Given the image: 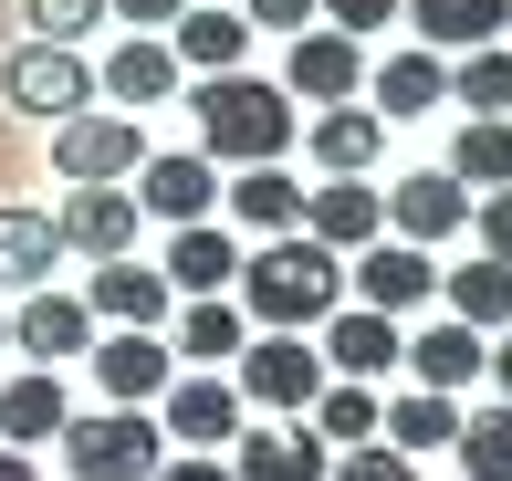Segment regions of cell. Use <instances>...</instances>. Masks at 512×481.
<instances>
[{
	"label": "cell",
	"mask_w": 512,
	"mask_h": 481,
	"mask_svg": "<svg viewBox=\"0 0 512 481\" xmlns=\"http://www.w3.org/2000/svg\"><path fill=\"white\" fill-rule=\"evenodd\" d=\"M314 11L335 21L345 42H356V32H387V21H398V0H314Z\"/></svg>",
	"instance_id": "38"
},
{
	"label": "cell",
	"mask_w": 512,
	"mask_h": 481,
	"mask_svg": "<svg viewBox=\"0 0 512 481\" xmlns=\"http://www.w3.org/2000/svg\"><path fill=\"white\" fill-rule=\"evenodd\" d=\"M439 293H450V325H471V335H512V262L471 251L460 272H439Z\"/></svg>",
	"instance_id": "19"
},
{
	"label": "cell",
	"mask_w": 512,
	"mask_h": 481,
	"mask_svg": "<svg viewBox=\"0 0 512 481\" xmlns=\"http://www.w3.org/2000/svg\"><path fill=\"white\" fill-rule=\"evenodd\" d=\"M84 366L105 377V398H115V408H147L157 387H168V346H157V335H105Z\"/></svg>",
	"instance_id": "24"
},
{
	"label": "cell",
	"mask_w": 512,
	"mask_h": 481,
	"mask_svg": "<svg viewBox=\"0 0 512 481\" xmlns=\"http://www.w3.org/2000/svg\"><path fill=\"white\" fill-rule=\"evenodd\" d=\"M0 481H42V471H32V450H0Z\"/></svg>",
	"instance_id": "44"
},
{
	"label": "cell",
	"mask_w": 512,
	"mask_h": 481,
	"mask_svg": "<svg viewBox=\"0 0 512 481\" xmlns=\"http://www.w3.org/2000/svg\"><path fill=\"white\" fill-rule=\"evenodd\" d=\"M304 241H314V251H366V241H387V199L366 189V178H324V189L304 199Z\"/></svg>",
	"instance_id": "11"
},
{
	"label": "cell",
	"mask_w": 512,
	"mask_h": 481,
	"mask_svg": "<svg viewBox=\"0 0 512 481\" xmlns=\"http://www.w3.org/2000/svg\"><path fill=\"white\" fill-rule=\"evenodd\" d=\"M220 199L241 210V231H262V241H293V231H304V189H293L283 168H241Z\"/></svg>",
	"instance_id": "27"
},
{
	"label": "cell",
	"mask_w": 512,
	"mask_h": 481,
	"mask_svg": "<svg viewBox=\"0 0 512 481\" xmlns=\"http://www.w3.org/2000/svg\"><path fill=\"white\" fill-rule=\"evenodd\" d=\"M53 262H63V231H53V210H0V283H53Z\"/></svg>",
	"instance_id": "28"
},
{
	"label": "cell",
	"mask_w": 512,
	"mask_h": 481,
	"mask_svg": "<svg viewBox=\"0 0 512 481\" xmlns=\"http://www.w3.org/2000/svg\"><path fill=\"white\" fill-rule=\"evenodd\" d=\"M377 440L398 450V461H408V450H450V440H460V398H429V387H408V398L377 419Z\"/></svg>",
	"instance_id": "30"
},
{
	"label": "cell",
	"mask_w": 512,
	"mask_h": 481,
	"mask_svg": "<svg viewBox=\"0 0 512 481\" xmlns=\"http://www.w3.org/2000/svg\"><path fill=\"white\" fill-rule=\"evenodd\" d=\"M157 481H230V461H199L189 450V461H157Z\"/></svg>",
	"instance_id": "42"
},
{
	"label": "cell",
	"mask_w": 512,
	"mask_h": 481,
	"mask_svg": "<svg viewBox=\"0 0 512 481\" xmlns=\"http://www.w3.org/2000/svg\"><path fill=\"white\" fill-rule=\"evenodd\" d=\"M157 272H168V293L189 283L199 304H220V283H241V241L199 220V231H178V241H168V262H157Z\"/></svg>",
	"instance_id": "25"
},
{
	"label": "cell",
	"mask_w": 512,
	"mask_h": 481,
	"mask_svg": "<svg viewBox=\"0 0 512 481\" xmlns=\"http://www.w3.org/2000/svg\"><path fill=\"white\" fill-rule=\"evenodd\" d=\"M450 95L471 105V116H512V42H481V53L450 63Z\"/></svg>",
	"instance_id": "32"
},
{
	"label": "cell",
	"mask_w": 512,
	"mask_h": 481,
	"mask_svg": "<svg viewBox=\"0 0 512 481\" xmlns=\"http://www.w3.org/2000/svg\"><path fill=\"white\" fill-rule=\"evenodd\" d=\"M324 366H345V387H366V377H387V366H408V335L387 325V314H324Z\"/></svg>",
	"instance_id": "17"
},
{
	"label": "cell",
	"mask_w": 512,
	"mask_h": 481,
	"mask_svg": "<svg viewBox=\"0 0 512 481\" xmlns=\"http://www.w3.org/2000/svg\"><path fill=\"white\" fill-rule=\"evenodd\" d=\"M241 42H251V21H241V11H178L168 53H178V63H199V84H209V74H241Z\"/></svg>",
	"instance_id": "29"
},
{
	"label": "cell",
	"mask_w": 512,
	"mask_h": 481,
	"mask_svg": "<svg viewBox=\"0 0 512 481\" xmlns=\"http://www.w3.org/2000/svg\"><path fill=\"white\" fill-rule=\"evenodd\" d=\"M53 168L74 189H115V178L147 168V126L136 116H74V126H53Z\"/></svg>",
	"instance_id": "5"
},
{
	"label": "cell",
	"mask_w": 512,
	"mask_h": 481,
	"mask_svg": "<svg viewBox=\"0 0 512 481\" xmlns=\"http://www.w3.org/2000/svg\"><path fill=\"white\" fill-rule=\"evenodd\" d=\"M418 21V53H481L512 32V0H398Z\"/></svg>",
	"instance_id": "15"
},
{
	"label": "cell",
	"mask_w": 512,
	"mask_h": 481,
	"mask_svg": "<svg viewBox=\"0 0 512 481\" xmlns=\"http://www.w3.org/2000/svg\"><path fill=\"white\" fill-rule=\"evenodd\" d=\"M356 84H366V42H345V32H304V42H293V84H283V95L345 105Z\"/></svg>",
	"instance_id": "21"
},
{
	"label": "cell",
	"mask_w": 512,
	"mask_h": 481,
	"mask_svg": "<svg viewBox=\"0 0 512 481\" xmlns=\"http://www.w3.org/2000/svg\"><path fill=\"white\" fill-rule=\"evenodd\" d=\"M95 95H115L126 116H147V105H168V95H178V53H168V42H147V32H126V42L105 53Z\"/></svg>",
	"instance_id": "16"
},
{
	"label": "cell",
	"mask_w": 512,
	"mask_h": 481,
	"mask_svg": "<svg viewBox=\"0 0 512 481\" xmlns=\"http://www.w3.org/2000/svg\"><path fill=\"white\" fill-rule=\"evenodd\" d=\"M471 231H481V251H492V262H512V189L471 199Z\"/></svg>",
	"instance_id": "37"
},
{
	"label": "cell",
	"mask_w": 512,
	"mask_h": 481,
	"mask_svg": "<svg viewBox=\"0 0 512 481\" xmlns=\"http://www.w3.org/2000/svg\"><path fill=\"white\" fill-rule=\"evenodd\" d=\"M335 481H418V471L398 461V450H345V461H335Z\"/></svg>",
	"instance_id": "40"
},
{
	"label": "cell",
	"mask_w": 512,
	"mask_h": 481,
	"mask_svg": "<svg viewBox=\"0 0 512 481\" xmlns=\"http://www.w3.org/2000/svg\"><path fill=\"white\" fill-rule=\"evenodd\" d=\"M189 116H199V157L209 168H283V147L304 136L293 95L262 84V74H209L189 95Z\"/></svg>",
	"instance_id": "1"
},
{
	"label": "cell",
	"mask_w": 512,
	"mask_h": 481,
	"mask_svg": "<svg viewBox=\"0 0 512 481\" xmlns=\"http://www.w3.org/2000/svg\"><path fill=\"white\" fill-rule=\"evenodd\" d=\"M74 429V398H63V377H42V366H21L11 387H0V440L11 450H42Z\"/></svg>",
	"instance_id": "18"
},
{
	"label": "cell",
	"mask_w": 512,
	"mask_h": 481,
	"mask_svg": "<svg viewBox=\"0 0 512 481\" xmlns=\"http://www.w3.org/2000/svg\"><path fill=\"white\" fill-rule=\"evenodd\" d=\"M230 481H324V440L314 429H241Z\"/></svg>",
	"instance_id": "26"
},
{
	"label": "cell",
	"mask_w": 512,
	"mask_h": 481,
	"mask_svg": "<svg viewBox=\"0 0 512 481\" xmlns=\"http://www.w3.org/2000/svg\"><path fill=\"white\" fill-rule=\"evenodd\" d=\"M304 147H314L324 178H366V168H377V147H387V126L366 116V105H324V116L304 126Z\"/></svg>",
	"instance_id": "23"
},
{
	"label": "cell",
	"mask_w": 512,
	"mask_h": 481,
	"mask_svg": "<svg viewBox=\"0 0 512 481\" xmlns=\"http://www.w3.org/2000/svg\"><path fill=\"white\" fill-rule=\"evenodd\" d=\"M387 231H398L408 251H429V241L471 231V189H460L450 168H408L398 189H387Z\"/></svg>",
	"instance_id": "8"
},
{
	"label": "cell",
	"mask_w": 512,
	"mask_h": 481,
	"mask_svg": "<svg viewBox=\"0 0 512 481\" xmlns=\"http://www.w3.org/2000/svg\"><path fill=\"white\" fill-rule=\"evenodd\" d=\"M450 178L460 189H512V116H471L450 136Z\"/></svg>",
	"instance_id": "31"
},
{
	"label": "cell",
	"mask_w": 512,
	"mask_h": 481,
	"mask_svg": "<svg viewBox=\"0 0 512 481\" xmlns=\"http://www.w3.org/2000/svg\"><path fill=\"white\" fill-rule=\"evenodd\" d=\"M168 440L199 450V461L230 450V440H241V387H230V377H178L168 387Z\"/></svg>",
	"instance_id": "13"
},
{
	"label": "cell",
	"mask_w": 512,
	"mask_h": 481,
	"mask_svg": "<svg viewBox=\"0 0 512 481\" xmlns=\"http://www.w3.org/2000/svg\"><path fill=\"white\" fill-rule=\"evenodd\" d=\"M408 366H418V387H429V398H460V387L492 366V335H471V325H429V335H408Z\"/></svg>",
	"instance_id": "22"
},
{
	"label": "cell",
	"mask_w": 512,
	"mask_h": 481,
	"mask_svg": "<svg viewBox=\"0 0 512 481\" xmlns=\"http://www.w3.org/2000/svg\"><path fill=\"white\" fill-rule=\"evenodd\" d=\"M157 450H168V429H157L147 408H105V419H74V429H63L74 481H157Z\"/></svg>",
	"instance_id": "3"
},
{
	"label": "cell",
	"mask_w": 512,
	"mask_h": 481,
	"mask_svg": "<svg viewBox=\"0 0 512 481\" xmlns=\"http://www.w3.org/2000/svg\"><path fill=\"white\" fill-rule=\"evenodd\" d=\"M0 95H11L21 116L74 126L84 105H95V63H84V53H63V42H21V53L0 63Z\"/></svg>",
	"instance_id": "4"
},
{
	"label": "cell",
	"mask_w": 512,
	"mask_h": 481,
	"mask_svg": "<svg viewBox=\"0 0 512 481\" xmlns=\"http://www.w3.org/2000/svg\"><path fill=\"white\" fill-rule=\"evenodd\" d=\"M366 95H377V105H366L377 126H398V116H429V105L450 95V63H439V53H387L377 74H366Z\"/></svg>",
	"instance_id": "20"
},
{
	"label": "cell",
	"mask_w": 512,
	"mask_h": 481,
	"mask_svg": "<svg viewBox=\"0 0 512 481\" xmlns=\"http://www.w3.org/2000/svg\"><path fill=\"white\" fill-rule=\"evenodd\" d=\"M105 11H115V21H136V32H147V42H168L189 0H105Z\"/></svg>",
	"instance_id": "39"
},
{
	"label": "cell",
	"mask_w": 512,
	"mask_h": 481,
	"mask_svg": "<svg viewBox=\"0 0 512 481\" xmlns=\"http://www.w3.org/2000/svg\"><path fill=\"white\" fill-rule=\"evenodd\" d=\"M450 450H460V481H512V408H471Z\"/></svg>",
	"instance_id": "34"
},
{
	"label": "cell",
	"mask_w": 512,
	"mask_h": 481,
	"mask_svg": "<svg viewBox=\"0 0 512 481\" xmlns=\"http://www.w3.org/2000/svg\"><path fill=\"white\" fill-rule=\"evenodd\" d=\"M345 283H356L366 314H387V325H398V314H418V304L439 293V262H429V251H408V241H366Z\"/></svg>",
	"instance_id": "7"
},
{
	"label": "cell",
	"mask_w": 512,
	"mask_h": 481,
	"mask_svg": "<svg viewBox=\"0 0 512 481\" xmlns=\"http://www.w3.org/2000/svg\"><path fill=\"white\" fill-rule=\"evenodd\" d=\"M241 398L262 408H314L324 398V356L304 335H262V346H241Z\"/></svg>",
	"instance_id": "10"
},
{
	"label": "cell",
	"mask_w": 512,
	"mask_h": 481,
	"mask_svg": "<svg viewBox=\"0 0 512 481\" xmlns=\"http://www.w3.org/2000/svg\"><path fill=\"white\" fill-rule=\"evenodd\" d=\"M84 314H105L115 335H157V325H168V272H147V262H95Z\"/></svg>",
	"instance_id": "12"
},
{
	"label": "cell",
	"mask_w": 512,
	"mask_h": 481,
	"mask_svg": "<svg viewBox=\"0 0 512 481\" xmlns=\"http://www.w3.org/2000/svg\"><path fill=\"white\" fill-rule=\"evenodd\" d=\"M335 293H345V262L335 251H314L304 231L293 241H262L241 262V325H262V335H304L335 314Z\"/></svg>",
	"instance_id": "2"
},
{
	"label": "cell",
	"mask_w": 512,
	"mask_h": 481,
	"mask_svg": "<svg viewBox=\"0 0 512 481\" xmlns=\"http://www.w3.org/2000/svg\"><path fill=\"white\" fill-rule=\"evenodd\" d=\"M21 11H32V42H63V53H74V32L105 21V0H21Z\"/></svg>",
	"instance_id": "36"
},
{
	"label": "cell",
	"mask_w": 512,
	"mask_h": 481,
	"mask_svg": "<svg viewBox=\"0 0 512 481\" xmlns=\"http://www.w3.org/2000/svg\"><path fill=\"white\" fill-rule=\"evenodd\" d=\"M126 199H136V220H168V231H199V220L220 210V168H209L199 147H178V157H147Z\"/></svg>",
	"instance_id": "6"
},
{
	"label": "cell",
	"mask_w": 512,
	"mask_h": 481,
	"mask_svg": "<svg viewBox=\"0 0 512 481\" xmlns=\"http://www.w3.org/2000/svg\"><path fill=\"white\" fill-rule=\"evenodd\" d=\"M251 32H293V42H304L314 32V0H251Z\"/></svg>",
	"instance_id": "41"
},
{
	"label": "cell",
	"mask_w": 512,
	"mask_h": 481,
	"mask_svg": "<svg viewBox=\"0 0 512 481\" xmlns=\"http://www.w3.org/2000/svg\"><path fill=\"white\" fill-rule=\"evenodd\" d=\"M241 346H251V325H241V304H230V293H220V304H189V314H178V356L230 366Z\"/></svg>",
	"instance_id": "33"
},
{
	"label": "cell",
	"mask_w": 512,
	"mask_h": 481,
	"mask_svg": "<svg viewBox=\"0 0 512 481\" xmlns=\"http://www.w3.org/2000/svg\"><path fill=\"white\" fill-rule=\"evenodd\" d=\"M11 346L42 366V377H53V366H74V356H95V314H84V293H53L42 283L32 304L11 314Z\"/></svg>",
	"instance_id": "9"
},
{
	"label": "cell",
	"mask_w": 512,
	"mask_h": 481,
	"mask_svg": "<svg viewBox=\"0 0 512 481\" xmlns=\"http://www.w3.org/2000/svg\"><path fill=\"white\" fill-rule=\"evenodd\" d=\"M53 231H63V251H84V262H126L136 251V199L126 189H74L53 210Z\"/></svg>",
	"instance_id": "14"
},
{
	"label": "cell",
	"mask_w": 512,
	"mask_h": 481,
	"mask_svg": "<svg viewBox=\"0 0 512 481\" xmlns=\"http://www.w3.org/2000/svg\"><path fill=\"white\" fill-rule=\"evenodd\" d=\"M377 387H324L314 398V440H335V450H377Z\"/></svg>",
	"instance_id": "35"
},
{
	"label": "cell",
	"mask_w": 512,
	"mask_h": 481,
	"mask_svg": "<svg viewBox=\"0 0 512 481\" xmlns=\"http://www.w3.org/2000/svg\"><path fill=\"white\" fill-rule=\"evenodd\" d=\"M492 377H502V408H512V335H492Z\"/></svg>",
	"instance_id": "43"
},
{
	"label": "cell",
	"mask_w": 512,
	"mask_h": 481,
	"mask_svg": "<svg viewBox=\"0 0 512 481\" xmlns=\"http://www.w3.org/2000/svg\"><path fill=\"white\" fill-rule=\"evenodd\" d=\"M0 346H11V314H0Z\"/></svg>",
	"instance_id": "45"
}]
</instances>
